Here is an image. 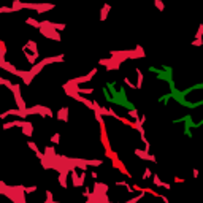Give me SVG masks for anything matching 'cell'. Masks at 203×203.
<instances>
[{
  "label": "cell",
  "mask_w": 203,
  "mask_h": 203,
  "mask_svg": "<svg viewBox=\"0 0 203 203\" xmlns=\"http://www.w3.org/2000/svg\"><path fill=\"white\" fill-rule=\"evenodd\" d=\"M135 156L140 157V159H144V160H151L152 163H157V159L154 154H149V152H146L144 149H135Z\"/></svg>",
  "instance_id": "obj_3"
},
{
  "label": "cell",
  "mask_w": 203,
  "mask_h": 203,
  "mask_svg": "<svg viewBox=\"0 0 203 203\" xmlns=\"http://www.w3.org/2000/svg\"><path fill=\"white\" fill-rule=\"evenodd\" d=\"M151 176H152V171L149 170V168H146L144 173H143V176H141V179H149Z\"/></svg>",
  "instance_id": "obj_23"
},
{
  "label": "cell",
  "mask_w": 203,
  "mask_h": 203,
  "mask_svg": "<svg viewBox=\"0 0 203 203\" xmlns=\"http://www.w3.org/2000/svg\"><path fill=\"white\" fill-rule=\"evenodd\" d=\"M192 174H194V178H198V170H194Z\"/></svg>",
  "instance_id": "obj_32"
},
{
  "label": "cell",
  "mask_w": 203,
  "mask_h": 203,
  "mask_svg": "<svg viewBox=\"0 0 203 203\" xmlns=\"http://www.w3.org/2000/svg\"><path fill=\"white\" fill-rule=\"evenodd\" d=\"M57 119L59 121H64V122L68 121V106H64V108H60L57 111Z\"/></svg>",
  "instance_id": "obj_9"
},
{
  "label": "cell",
  "mask_w": 203,
  "mask_h": 203,
  "mask_svg": "<svg viewBox=\"0 0 203 203\" xmlns=\"http://www.w3.org/2000/svg\"><path fill=\"white\" fill-rule=\"evenodd\" d=\"M70 178H71V184H73V187H81V184H80V174H78L76 168L70 170Z\"/></svg>",
  "instance_id": "obj_8"
},
{
  "label": "cell",
  "mask_w": 203,
  "mask_h": 203,
  "mask_svg": "<svg viewBox=\"0 0 203 203\" xmlns=\"http://www.w3.org/2000/svg\"><path fill=\"white\" fill-rule=\"evenodd\" d=\"M127 116H129V117H132V119H133V121H137V119H140V114H138V111H137V110H135V108H133V106H132V108H129V113H127Z\"/></svg>",
  "instance_id": "obj_17"
},
{
  "label": "cell",
  "mask_w": 203,
  "mask_h": 203,
  "mask_svg": "<svg viewBox=\"0 0 203 203\" xmlns=\"http://www.w3.org/2000/svg\"><path fill=\"white\" fill-rule=\"evenodd\" d=\"M91 176H92V179H94V181H97V179H98V174L95 173V171H92V173H91Z\"/></svg>",
  "instance_id": "obj_30"
},
{
  "label": "cell",
  "mask_w": 203,
  "mask_h": 203,
  "mask_svg": "<svg viewBox=\"0 0 203 203\" xmlns=\"http://www.w3.org/2000/svg\"><path fill=\"white\" fill-rule=\"evenodd\" d=\"M97 68H92L91 71L87 73V75H84V76H76V78H71V80L68 83H65V84H70V86H80V84H84V83H89L94 78V75H97Z\"/></svg>",
  "instance_id": "obj_2"
},
{
  "label": "cell",
  "mask_w": 203,
  "mask_h": 203,
  "mask_svg": "<svg viewBox=\"0 0 203 203\" xmlns=\"http://www.w3.org/2000/svg\"><path fill=\"white\" fill-rule=\"evenodd\" d=\"M174 183H184V179H183V178H178V176H176V178H174Z\"/></svg>",
  "instance_id": "obj_31"
},
{
  "label": "cell",
  "mask_w": 203,
  "mask_h": 203,
  "mask_svg": "<svg viewBox=\"0 0 203 203\" xmlns=\"http://www.w3.org/2000/svg\"><path fill=\"white\" fill-rule=\"evenodd\" d=\"M22 51H24V56H26L27 62H29V64L33 67V65H35V62L38 60V57H40V53H37V54H29V51L24 49V48H22Z\"/></svg>",
  "instance_id": "obj_7"
},
{
  "label": "cell",
  "mask_w": 203,
  "mask_h": 203,
  "mask_svg": "<svg viewBox=\"0 0 203 203\" xmlns=\"http://www.w3.org/2000/svg\"><path fill=\"white\" fill-rule=\"evenodd\" d=\"M2 13H13V10L11 7H0V14Z\"/></svg>",
  "instance_id": "obj_24"
},
{
  "label": "cell",
  "mask_w": 203,
  "mask_h": 203,
  "mask_svg": "<svg viewBox=\"0 0 203 203\" xmlns=\"http://www.w3.org/2000/svg\"><path fill=\"white\" fill-rule=\"evenodd\" d=\"M22 48L27 49V51H32L33 54H37V53H38V44H37L35 41H33V40H27V41H26V44H24Z\"/></svg>",
  "instance_id": "obj_10"
},
{
  "label": "cell",
  "mask_w": 203,
  "mask_h": 203,
  "mask_svg": "<svg viewBox=\"0 0 203 203\" xmlns=\"http://www.w3.org/2000/svg\"><path fill=\"white\" fill-rule=\"evenodd\" d=\"M0 86H5V78L0 76Z\"/></svg>",
  "instance_id": "obj_33"
},
{
  "label": "cell",
  "mask_w": 203,
  "mask_h": 203,
  "mask_svg": "<svg viewBox=\"0 0 203 203\" xmlns=\"http://www.w3.org/2000/svg\"><path fill=\"white\" fill-rule=\"evenodd\" d=\"M86 165L87 167H102L103 160L102 159H86Z\"/></svg>",
  "instance_id": "obj_14"
},
{
  "label": "cell",
  "mask_w": 203,
  "mask_h": 203,
  "mask_svg": "<svg viewBox=\"0 0 203 203\" xmlns=\"http://www.w3.org/2000/svg\"><path fill=\"white\" fill-rule=\"evenodd\" d=\"M192 44H194V46H201V44H203V40H194Z\"/></svg>",
  "instance_id": "obj_29"
},
{
  "label": "cell",
  "mask_w": 203,
  "mask_h": 203,
  "mask_svg": "<svg viewBox=\"0 0 203 203\" xmlns=\"http://www.w3.org/2000/svg\"><path fill=\"white\" fill-rule=\"evenodd\" d=\"M68 174H70V171H68V170H64V171H60V173H59V184H60V187H64V189L68 187V184H67Z\"/></svg>",
  "instance_id": "obj_6"
},
{
  "label": "cell",
  "mask_w": 203,
  "mask_h": 203,
  "mask_svg": "<svg viewBox=\"0 0 203 203\" xmlns=\"http://www.w3.org/2000/svg\"><path fill=\"white\" fill-rule=\"evenodd\" d=\"M152 183H154L157 187H160V184H162V181H160V178H159V174H152Z\"/></svg>",
  "instance_id": "obj_22"
},
{
  "label": "cell",
  "mask_w": 203,
  "mask_h": 203,
  "mask_svg": "<svg viewBox=\"0 0 203 203\" xmlns=\"http://www.w3.org/2000/svg\"><path fill=\"white\" fill-rule=\"evenodd\" d=\"M51 203H60V201H56V200H53V201H51Z\"/></svg>",
  "instance_id": "obj_34"
},
{
  "label": "cell",
  "mask_w": 203,
  "mask_h": 203,
  "mask_svg": "<svg viewBox=\"0 0 203 203\" xmlns=\"http://www.w3.org/2000/svg\"><path fill=\"white\" fill-rule=\"evenodd\" d=\"M49 140H51V143H53V144H59V143H60V133H59V132L54 133Z\"/></svg>",
  "instance_id": "obj_21"
},
{
  "label": "cell",
  "mask_w": 203,
  "mask_h": 203,
  "mask_svg": "<svg viewBox=\"0 0 203 203\" xmlns=\"http://www.w3.org/2000/svg\"><path fill=\"white\" fill-rule=\"evenodd\" d=\"M135 71H137V84H135V87L137 89H141V86H143V71L140 70V68H135Z\"/></svg>",
  "instance_id": "obj_12"
},
{
  "label": "cell",
  "mask_w": 203,
  "mask_h": 203,
  "mask_svg": "<svg viewBox=\"0 0 203 203\" xmlns=\"http://www.w3.org/2000/svg\"><path fill=\"white\" fill-rule=\"evenodd\" d=\"M160 187H163V189H167V190H170L171 189V186L168 184V183H165V181H162V184H160Z\"/></svg>",
  "instance_id": "obj_28"
},
{
  "label": "cell",
  "mask_w": 203,
  "mask_h": 203,
  "mask_svg": "<svg viewBox=\"0 0 203 203\" xmlns=\"http://www.w3.org/2000/svg\"><path fill=\"white\" fill-rule=\"evenodd\" d=\"M38 190V186H24V194H33Z\"/></svg>",
  "instance_id": "obj_19"
},
{
  "label": "cell",
  "mask_w": 203,
  "mask_h": 203,
  "mask_svg": "<svg viewBox=\"0 0 203 203\" xmlns=\"http://www.w3.org/2000/svg\"><path fill=\"white\" fill-rule=\"evenodd\" d=\"M43 68H44V65H43L41 62H40V64H35V65H33V67H32V68H30L29 71H30V75H32L33 78H35V76H37L38 73H40V71L43 70Z\"/></svg>",
  "instance_id": "obj_13"
},
{
  "label": "cell",
  "mask_w": 203,
  "mask_h": 203,
  "mask_svg": "<svg viewBox=\"0 0 203 203\" xmlns=\"http://www.w3.org/2000/svg\"><path fill=\"white\" fill-rule=\"evenodd\" d=\"M124 83H126V84H127V86H129V87H130V89H137V87H135V84H133V83H132L130 80H129V78H127V76H126V78H124Z\"/></svg>",
  "instance_id": "obj_25"
},
{
  "label": "cell",
  "mask_w": 203,
  "mask_h": 203,
  "mask_svg": "<svg viewBox=\"0 0 203 203\" xmlns=\"http://www.w3.org/2000/svg\"><path fill=\"white\" fill-rule=\"evenodd\" d=\"M11 10H13V13H16V11L22 10V2H19V0H14V2H13V7H11Z\"/></svg>",
  "instance_id": "obj_20"
},
{
  "label": "cell",
  "mask_w": 203,
  "mask_h": 203,
  "mask_svg": "<svg viewBox=\"0 0 203 203\" xmlns=\"http://www.w3.org/2000/svg\"><path fill=\"white\" fill-rule=\"evenodd\" d=\"M26 24H30L32 27H35V29H40V21H37V19H33V18H27L26 19Z\"/></svg>",
  "instance_id": "obj_18"
},
{
  "label": "cell",
  "mask_w": 203,
  "mask_h": 203,
  "mask_svg": "<svg viewBox=\"0 0 203 203\" xmlns=\"http://www.w3.org/2000/svg\"><path fill=\"white\" fill-rule=\"evenodd\" d=\"M30 114H40L41 117H53L54 116V113L51 108H46V106H43V105H35V106H32V108H27L24 111V116H30Z\"/></svg>",
  "instance_id": "obj_1"
},
{
  "label": "cell",
  "mask_w": 203,
  "mask_h": 203,
  "mask_svg": "<svg viewBox=\"0 0 203 203\" xmlns=\"http://www.w3.org/2000/svg\"><path fill=\"white\" fill-rule=\"evenodd\" d=\"M21 129H22V133L27 135V137H32V135H33V126H32V122L22 121L21 122Z\"/></svg>",
  "instance_id": "obj_5"
},
{
  "label": "cell",
  "mask_w": 203,
  "mask_h": 203,
  "mask_svg": "<svg viewBox=\"0 0 203 203\" xmlns=\"http://www.w3.org/2000/svg\"><path fill=\"white\" fill-rule=\"evenodd\" d=\"M154 5H156V7L159 8L160 11H163V8H165V7H163V3L160 2V0H154Z\"/></svg>",
  "instance_id": "obj_26"
},
{
  "label": "cell",
  "mask_w": 203,
  "mask_h": 203,
  "mask_svg": "<svg viewBox=\"0 0 203 203\" xmlns=\"http://www.w3.org/2000/svg\"><path fill=\"white\" fill-rule=\"evenodd\" d=\"M21 122L22 121H11V122H5L3 124V130H10V129H13V127H21Z\"/></svg>",
  "instance_id": "obj_15"
},
{
  "label": "cell",
  "mask_w": 203,
  "mask_h": 203,
  "mask_svg": "<svg viewBox=\"0 0 203 203\" xmlns=\"http://www.w3.org/2000/svg\"><path fill=\"white\" fill-rule=\"evenodd\" d=\"M65 60V56L64 54H60V56H54V57H44V59H41L40 62L46 67V65H49V64H56V62H64Z\"/></svg>",
  "instance_id": "obj_4"
},
{
  "label": "cell",
  "mask_w": 203,
  "mask_h": 203,
  "mask_svg": "<svg viewBox=\"0 0 203 203\" xmlns=\"http://www.w3.org/2000/svg\"><path fill=\"white\" fill-rule=\"evenodd\" d=\"M53 8H54V5H53V3H38L37 11H38V14H41V13H46V11L53 10Z\"/></svg>",
  "instance_id": "obj_11"
},
{
  "label": "cell",
  "mask_w": 203,
  "mask_h": 203,
  "mask_svg": "<svg viewBox=\"0 0 203 203\" xmlns=\"http://www.w3.org/2000/svg\"><path fill=\"white\" fill-rule=\"evenodd\" d=\"M86 203H92V201H91V200H87V201H86Z\"/></svg>",
  "instance_id": "obj_35"
},
{
  "label": "cell",
  "mask_w": 203,
  "mask_h": 203,
  "mask_svg": "<svg viewBox=\"0 0 203 203\" xmlns=\"http://www.w3.org/2000/svg\"><path fill=\"white\" fill-rule=\"evenodd\" d=\"M110 10H111V5L105 3L103 8H102V11H100V21H105V19H106V16H108V11H110Z\"/></svg>",
  "instance_id": "obj_16"
},
{
  "label": "cell",
  "mask_w": 203,
  "mask_h": 203,
  "mask_svg": "<svg viewBox=\"0 0 203 203\" xmlns=\"http://www.w3.org/2000/svg\"><path fill=\"white\" fill-rule=\"evenodd\" d=\"M201 33H203V26H200L198 30H197V35H195L197 40H201Z\"/></svg>",
  "instance_id": "obj_27"
}]
</instances>
